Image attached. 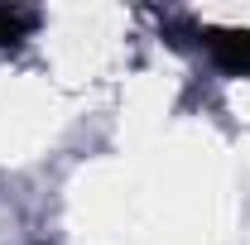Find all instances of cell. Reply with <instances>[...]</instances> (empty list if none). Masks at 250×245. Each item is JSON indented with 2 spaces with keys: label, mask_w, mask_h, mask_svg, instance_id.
<instances>
[{
  "label": "cell",
  "mask_w": 250,
  "mask_h": 245,
  "mask_svg": "<svg viewBox=\"0 0 250 245\" xmlns=\"http://www.w3.org/2000/svg\"><path fill=\"white\" fill-rule=\"evenodd\" d=\"M202 48H207V58L217 62L221 72H250V29H226V34H217V29H202V39H197Z\"/></svg>",
  "instance_id": "obj_1"
},
{
  "label": "cell",
  "mask_w": 250,
  "mask_h": 245,
  "mask_svg": "<svg viewBox=\"0 0 250 245\" xmlns=\"http://www.w3.org/2000/svg\"><path fill=\"white\" fill-rule=\"evenodd\" d=\"M39 24V15L34 10H15V5H0V48H10V43H20L24 34Z\"/></svg>",
  "instance_id": "obj_2"
}]
</instances>
